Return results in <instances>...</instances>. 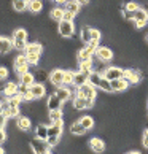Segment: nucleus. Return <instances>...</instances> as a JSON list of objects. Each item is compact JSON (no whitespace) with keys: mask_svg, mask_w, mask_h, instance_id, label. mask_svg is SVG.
I'll list each match as a JSON object with an SVG mask.
<instances>
[{"mask_svg":"<svg viewBox=\"0 0 148 154\" xmlns=\"http://www.w3.org/2000/svg\"><path fill=\"white\" fill-rule=\"evenodd\" d=\"M13 46L16 49H26L27 48V32L24 29H16L13 33Z\"/></svg>","mask_w":148,"mask_h":154,"instance_id":"1","label":"nucleus"},{"mask_svg":"<svg viewBox=\"0 0 148 154\" xmlns=\"http://www.w3.org/2000/svg\"><path fill=\"white\" fill-rule=\"evenodd\" d=\"M14 70L19 76L29 72V60H27L26 56H18V57L14 59Z\"/></svg>","mask_w":148,"mask_h":154,"instance_id":"2","label":"nucleus"},{"mask_svg":"<svg viewBox=\"0 0 148 154\" xmlns=\"http://www.w3.org/2000/svg\"><path fill=\"white\" fill-rule=\"evenodd\" d=\"M77 95H81V97H84V99L94 100V99H96V88L93 86V84L86 83V84H83V86L78 88Z\"/></svg>","mask_w":148,"mask_h":154,"instance_id":"3","label":"nucleus"},{"mask_svg":"<svg viewBox=\"0 0 148 154\" xmlns=\"http://www.w3.org/2000/svg\"><path fill=\"white\" fill-rule=\"evenodd\" d=\"M73 32H75V27H73V21H64L62 19L59 22V33L62 37L69 38L73 35Z\"/></svg>","mask_w":148,"mask_h":154,"instance_id":"4","label":"nucleus"},{"mask_svg":"<svg viewBox=\"0 0 148 154\" xmlns=\"http://www.w3.org/2000/svg\"><path fill=\"white\" fill-rule=\"evenodd\" d=\"M93 105H94V100L84 99L81 95H77L73 99V108H77V110H86V108H91Z\"/></svg>","mask_w":148,"mask_h":154,"instance_id":"5","label":"nucleus"},{"mask_svg":"<svg viewBox=\"0 0 148 154\" xmlns=\"http://www.w3.org/2000/svg\"><path fill=\"white\" fill-rule=\"evenodd\" d=\"M104 76L107 79H110V81H113V79H119L124 76V70L123 68H118V67H109L104 73Z\"/></svg>","mask_w":148,"mask_h":154,"instance_id":"6","label":"nucleus"},{"mask_svg":"<svg viewBox=\"0 0 148 154\" xmlns=\"http://www.w3.org/2000/svg\"><path fill=\"white\" fill-rule=\"evenodd\" d=\"M46 140H40V138H35L32 141V149L35 151V154H46L49 152L48 148H51L48 143H45Z\"/></svg>","mask_w":148,"mask_h":154,"instance_id":"7","label":"nucleus"},{"mask_svg":"<svg viewBox=\"0 0 148 154\" xmlns=\"http://www.w3.org/2000/svg\"><path fill=\"white\" fill-rule=\"evenodd\" d=\"M96 56H97L99 60H102V62H109V60L113 59L112 49L107 48V46H99L97 49H96Z\"/></svg>","mask_w":148,"mask_h":154,"instance_id":"8","label":"nucleus"},{"mask_svg":"<svg viewBox=\"0 0 148 154\" xmlns=\"http://www.w3.org/2000/svg\"><path fill=\"white\" fill-rule=\"evenodd\" d=\"M129 81L126 78H119V79H113L112 81V91L113 92H121V91L128 89L129 88Z\"/></svg>","mask_w":148,"mask_h":154,"instance_id":"9","label":"nucleus"},{"mask_svg":"<svg viewBox=\"0 0 148 154\" xmlns=\"http://www.w3.org/2000/svg\"><path fill=\"white\" fill-rule=\"evenodd\" d=\"M49 81L54 84V86H62L64 84V72L62 70H54V72H51V75H49Z\"/></svg>","mask_w":148,"mask_h":154,"instance_id":"10","label":"nucleus"},{"mask_svg":"<svg viewBox=\"0 0 148 154\" xmlns=\"http://www.w3.org/2000/svg\"><path fill=\"white\" fill-rule=\"evenodd\" d=\"M123 78H126L131 84H137L140 81L142 75H140L137 70H131V68H129V70H124V76Z\"/></svg>","mask_w":148,"mask_h":154,"instance_id":"11","label":"nucleus"},{"mask_svg":"<svg viewBox=\"0 0 148 154\" xmlns=\"http://www.w3.org/2000/svg\"><path fill=\"white\" fill-rule=\"evenodd\" d=\"M93 54H96V49H94V48H91L89 45H88L86 48L80 49V53H78V60H80V62L89 60L91 57H93Z\"/></svg>","mask_w":148,"mask_h":154,"instance_id":"12","label":"nucleus"},{"mask_svg":"<svg viewBox=\"0 0 148 154\" xmlns=\"http://www.w3.org/2000/svg\"><path fill=\"white\" fill-rule=\"evenodd\" d=\"M3 94L8 97H14V95H19V84H16V83H8L7 86H5L3 89Z\"/></svg>","mask_w":148,"mask_h":154,"instance_id":"13","label":"nucleus"},{"mask_svg":"<svg viewBox=\"0 0 148 154\" xmlns=\"http://www.w3.org/2000/svg\"><path fill=\"white\" fill-rule=\"evenodd\" d=\"M62 103H64V102H62L56 94H54V95H49V99H48V110H49V111H53V110H61Z\"/></svg>","mask_w":148,"mask_h":154,"instance_id":"14","label":"nucleus"},{"mask_svg":"<svg viewBox=\"0 0 148 154\" xmlns=\"http://www.w3.org/2000/svg\"><path fill=\"white\" fill-rule=\"evenodd\" d=\"M30 94H32L33 99H42V97L45 95V88H43V84L33 83L32 86H30Z\"/></svg>","mask_w":148,"mask_h":154,"instance_id":"15","label":"nucleus"},{"mask_svg":"<svg viewBox=\"0 0 148 154\" xmlns=\"http://www.w3.org/2000/svg\"><path fill=\"white\" fill-rule=\"evenodd\" d=\"M61 132H62V121L53 122L48 127V137H59Z\"/></svg>","mask_w":148,"mask_h":154,"instance_id":"16","label":"nucleus"},{"mask_svg":"<svg viewBox=\"0 0 148 154\" xmlns=\"http://www.w3.org/2000/svg\"><path fill=\"white\" fill-rule=\"evenodd\" d=\"M13 46V42L10 38H5V37H0V53L5 54V53H10Z\"/></svg>","mask_w":148,"mask_h":154,"instance_id":"17","label":"nucleus"},{"mask_svg":"<svg viewBox=\"0 0 148 154\" xmlns=\"http://www.w3.org/2000/svg\"><path fill=\"white\" fill-rule=\"evenodd\" d=\"M88 81H89V75H86V73H83V72L75 73V79H73V84H75L77 88L83 86V84H86Z\"/></svg>","mask_w":148,"mask_h":154,"instance_id":"18","label":"nucleus"},{"mask_svg":"<svg viewBox=\"0 0 148 154\" xmlns=\"http://www.w3.org/2000/svg\"><path fill=\"white\" fill-rule=\"evenodd\" d=\"M89 146H91V149H93L94 152H102L105 149V143L100 138H93L89 141Z\"/></svg>","mask_w":148,"mask_h":154,"instance_id":"19","label":"nucleus"},{"mask_svg":"<svg viewBox=\"0 0 148 154\" xmlns=\"http://www.w3.org/2000/svg\"><path fill=\"white\" fill-rule=\"evenodd\" d=\"M102 78H104V75H100V73L97 72H91L89 73V84H93L94 88H99L100 86V83H102Z\"/></svg>","mask_w":148,"mask_h":154,"instance_id":"20","label":"nucleus"},{"mask_svg":"<svg viewBox=\"0 0 148 154\" xmlns=\"http://www.w3.org/2000/svg\"><path fill=\"white\" fill-rule=\"evenodd\" d=\"M134 22H148V13L145 10L139 8L137 11H134Z\"/></svg>","mask_w":148,"mask_h":154,"instance_id":"21","label":"nucleus"},{"mask_svg":"<svg viewBox=\"0 0 148 154\" xmlns=\"http://www.w3.org/2000/svg\"><path fill=\"white\" fill-rule=\"evenodd\" d=\"M26 54H42V45H40V43H30V45H27Z\"/></svg>","mask_w":148,"mask_h":154,"instance_id":"22","label":"nucleus"},{"mask_svg":"<svg viewBox=\"0 0 148 154\" xmlns=\"http://www.w3.org/2000/svg\"><path fill=\"white\" fill-rule=\"evenodd\" d=\"M56 95H58L62 102H65V100L70 99V91L67 89V88H61L59 86L58 89H56Z\"/></svg>","mask_w":148,"mask_h":154,"instance_id":"23","label":"nucleus"},{"mask_svg":"<svg viewBox=\"0 0 148 154\" xmlns=\"http://www.w3.org/2000/svg\"><path fill=\"white\" fill-rule=\"evenodd\" d=\"M80 72H83V73H86V75H89V73L93 72V59L80 62Z\"/></svg>","mask_w":148,"mask_h":154,"instance_id":"24","label":"nucleus"},{"mask_svg":"<svg viewBox=\"0 0 148 154\" xmlns=\"http://www.w3.org/2000/svg\"><path fill=\"white\" fill-rule=\"evenodd\" d=\"M70 132H72L73 135H83V134H86V129H84L83 124L78 121V122H75V124H72Z\"/></svg>","mask_w":148,"mask_h":154,"instance_id":"25","label":"nucleus"},{"mask_svg":"<svg viewBox=\"0 0 148 154\" xmlns=\"http://www.w3.org/2000/svg\"><path fill=\"white\" fill-rule=\"evenodd\" d=\"M35 134H37V138L46 140V138H48V127H46V125H38Z\"/></svg>","mask_w":148,"mask_h":154,"instance_id":"26","label":"nucleus"},{"mask_svg":"<svg viewBox=\"0 0 148 154\" xmlns=\"http://www.w3.org/2000/svg\"><path fill=\"white\" fill-rule=\"evenodd\" d=\"M80 7H81V5H80L77 0H72V2H67L65 3V10L67 11H72V13H75V14L80 11Z\"/></svg>","mask_w":148,"mask_h":154,"instance_id":"27","label":"nucleus"},{"mask_svg":"<svg viewBox=\"0 0 148 154\" xmlns=\"http://www.w3.org/2000/svg\"><path fill=\"white\" fill-rule=\"evenodd\" d=\"M51 18H53L54 21L61 22L62 19H64V10H62V8H54V10H51Z\"/></svg>","mask_w":148,"mask_h":154,"instance_id":"28","label":"nucleus"},{"mask_svg":"<svg viewBox=\"0 0 148 154\" xmlns=\"http://www.w3.org/2000/svg\"><path fill=\"white\" fill-rule=\"evenodd\" d=\"M27 7H29V3L24 2V0H13V8H14V11H24Z\"/></svg>","mask_w":148,"mask_h":154,"instance_id":"29","label":"nucleus"},{"mask_svg":"<svg viewBox=\"0 0 148 154\" xmlns=\"http://www.w3.org/2000/svg\"><path fill=\"white\" fill-rule=\"evenodd\" d=\"M81 40L86 45L93 40V35H91V29H89V27H83V29H81Z\"/></svg>","mask_w":148,"mask_h":154,"instance_id":"30","label":"nucleus"},{"mask_svg":"<svg viewBox=\"0 0 148 154\" xmlns=\"http://www.w3.org/2000/svg\"><path fill=\"white\" fill-rule=\"evenodd\" d=\"M21 83L22 84H27V86H32V84L35 83V81H33V75H32V73H29V72L24 73V75H21Z\"/></svg>","mask_w":148,"mask_h":154,"instance_id":"31","label":"nucleus"},{"mask_svg":"<svg viewBox=\"0 0 148 154\" xmlns=\"http://www.w3.org/2000/svg\"><path fill=\"white\" fill-rule=\"evenodd\" d=\"M42 2H40V0H30L29 2V10L32 11V13H38L40 10H42Z\"/></svg>","mask_w":148,"mask_h":154,"instance_id":"32","label":"nucleus"},{"mask_svg":"<svg viewBox=\"0 0 148 154\" xmlns=\"http://www.w3.org/2000/svg\"><path fill=\"white\" fill-rule=\"evenodd\" d=\"M80 122L83 124V127L86 130L93 129V125H94V121H93V118H91V116H83L81 119H80Z\"/></svg>","mask_w":148,"mask_h":154,"instance_id":"33","label":"nucleus"},{"mask_svg":"<svg viewBox=\"0 0 148 154\" xmlns=\"http://www.w3.org/2000/svg\"><path fill=\"white\" fill-rule=\"evenodd\" d=\"M49 118H51V122L62 121V110H53V111H49Z\"/></svg>","mask_w":148,"mask_h":154,"instance_id":"34","label":"nucleus"},{"mask_svg":"<svg viewBox=\"0 0 148 154\" xmlns=\"http://www.w3.org/2000/svg\"><path fill=\"white\" fill-rule=\"evenodd\" d=\"M73 79H75V73L73 72H64V84L65 86L73 84Z\"/></svg>","mask_w":148,"mask_h":154,"instance_id":"35","label":"nucleus"},{"mask_svg":"<svg viewBox=\"0 0 148 154\" xmlns=\"http://www.w3.org/2000/svg\"><path fill=\"white\" fill-rule=\"evenodd\" d=\"M18 125H19L21 130H29V129H30V121H29L27 118H19Z\"/></svg>","mask_w":148,"mask_h":154,"instance_id":"36","label":"nucleus"},{"mask_svg":"<svg viewBox=\"0 0 148 154\" xmlns=\"http://www.w3.org/2000/svg\"><path fill=\"white\" fill-rule=\"evenodd\" d=\"M19 102H21V97H19V95H14V97H10V99L7 100V103H8L10 106H18Z\"/></svg>","mask_w":148,"mask_h":154,"instance_id":"37","label":"nucleus"},{"mask_svg":"<svg viewBox=\"0 0 148 154\" xmlns=\"http://www.w3.org/2000/svg\"><path fill=\"white\" fill-rule=\"evenodd\" d=\"M124 10L132 11V13H134V11H137V10H139V5L135 3V2H128L126 5H124Z\"/></svg>","mask_w":148,"mask_h":154,"instance_id":"38","label":"nucleus"},{"mask_svg":"<svg viewBox=\"0 0 148 154\" xmlns=\"http://www.w3.org/2000/svg\"><path fill=\"white\" fill-rule=\"evenodd\" d=\"M27 60H29V64H37L40 60V54H26Z\"/></svg>","mask_w":148,"mask_h":154,"instance_id":"39","label":"nucleus"},{"mask_svg":"<svg viewBox=\"0 0 148 154\" xmlns=\"http://www.w3.org/2000/svg\"><path fill=\"white\" fill-rule=\"evenodd\" d=\"M58 141H59V137H48V138H46V143L49 146H56V145H58Z\"/></svg>","mask_w":148,"mask_h":154,"instance_id":"40","label":"nucleus"},{"mask_svg":"<svg viewBox=\"0 0 148 154\" xmlns=\"http://www.w3.org/2000/svg\"><path fill=\"white\" fill-rule=\"evenodd\" d=\"M73 18H75V13L64 10V21H73Z\"/></svg>","mask_w":148,"mask_h":154,"instance_id":"41","label":"nucleus"},{"mask_svg":"<svg viewBox=\"0 0 148 154\" xmlns=\"http://www.w3.org/2000/svg\"><path fill=\"white\" fill-rule=\"evenodd\" d=\"M7 76H8V70L5 67H0V81H2V79H7Z\"/></svg>","mask_w":148,"mask_h":154,"instance_id":"42","label":"nucleus"},{"mask_svg":"<svg viewBox=\"0 0 148 154\" xmlns=\"http://www.w3.org/2000/svg\"><path fill=\"white\" fill-rule=\"evenodd\" d=\"M91 35H93V40H100V32L97 29H91Z\"/></svg>","mask_w":148,"mask_h":154,"instance_id":"43","label":"nucleus"},{"mask_svg":"<svg viewBox=\"0 0 148 154\" xmlns=\"http://www.w3.org/2000/svg\"><path fill=\"white\" fill-rule=\"evenodd\" d=\"M5 121H7V116L3 113H0V130H3V125H5Z\"/></svg>","mask_w":148,"mask_h":154,"instance_id":"44","label":"nucleus"},{"mask_svg":"<svg viewBox=\"0 0 148 154\" xmlns=\"http://www.w3.org/2000/svg\"><path fill=\"white\" fill-rule=\"evenodd\" d=\"M143 146L148 148V129L143 132Z\"/></svg>","mask_w":148,"mask_h":154,"instance_id":"45","label":"nucleus"},{"mask_svg":"<svg viewBox=\"0 0 148 154\" xmlns=\"http://www.w3.org/2000/svg\"><path fill=\"white\" fill-rule=\"evenodd\" d=\"M3 141H5V132L0 130V143H3Z\"/></svg>","mask_w":148,"mask_h":154,"instance_id":"46","label":"nucleus"},{"mask_svg":"<svg viewBox=\"0 0 148 154\" xmlns=\"http://www.w3.org/2000/svg\"><path fill=\"white\" fill-rule=\"evenodd\" d=\"M146 24L145 22H135V27H137V29H142V27H145Z\"/></svg>","mask_w":148,"mask_h":154,"instance_id":"47","label":"nucleus"},{"mask_svg":"<svg viewBox=\"0 0 148 154\" xmlns=\"http://www.w3.org/2000/svg\"><path fill=\"white\" fill-rule=\"evenodd\" d=\"M77 2H78L80 5H86V3H89V0H77Z\"/></svg>","mask_w":148,"mask_h":154,"instance_id":"48","label":"nucleus"},{"mask_svg":"<svg viewBox=\"0 0 148 154\" xmlns=\"http://www.w3.org/2000/svg\"><path fill=\"white\" fill-rule=\"evenodd\" d=\"M58 3H61V5H64V3H67V0H56Z\"/></svg>","mask_w":148,"mask_h":154,"instance_id":"49","label":"nucleus"},{"mask_svg":"<svg viewBox=\"0 0 148 154\" xmlns=\"http://www.w3.org/2000/svg\"><path fill=\"white\" fill-rule=\"evenodd\" d=\"M0 154H5V152H3V149H2V148H0Z\"/></svg>","mask_w":148,"mask_h":154,"instance_id":"50","label":"nucleus"},{"mask_svg":"<svg viewBox=\"0 0 148 154\" xmlns=\"http://www.w3.org/2000/svg\"><path fill=\"white\" fill-rule=\"evenodd\" d=\"M129 154H140V152H129Z\"/></svg>","mask_w":148,"mask_h":154,"instance_id":"51","label":"nucleus"},{"mask_svg":"<svg viewBox=\"0 0 148 154\" xmlns=\"http://www.w3.org/2000/svg\"><path fill=\"white\" fill-rule=\"evenodd\" d=\"M24 2H27V3H29V2H30V0H24Z\"/></svg>","mask_w":148,"mask_h":154,"instance_id":"52","label":"nucleus"},{"mask_svg":"<svg viewBox=\"0 0 148 154\" xmlns=\"http://www.w3.org/2000/svg\"><path fill=\"white\" fill-rule=\"evenodd\" d=\"M46 154H51V152H46Z\"/></svg>","mask_w":148,"mask_h":154,"instance_id":"53","label":"nucleus"},{"mask_svg":"<svg viewBox=\"0 0 148 154\" xmlns=\"http://www.w3.org/2000/svg\"><path fill=\"white\" fill-rule=\"evenodd\" d=\"M146 38H148V35H146Z\"/></svg>","mask_w":148,"mask_h":154,"instance_id":"54","label":"nucleus"},{"mask_svg":"<svg viewBox=\"0 0 148 154\" xmlns=\"http://www.w3.org/2000/svg\"><path fill=\"white\" fill-rule=\"evenodd\" d=\"M54 2H56V0H54Z\"/></svg>","mask_w":148,"mask_h":154,"instance_id":"55","label":"nucleus"}]
</instances>
